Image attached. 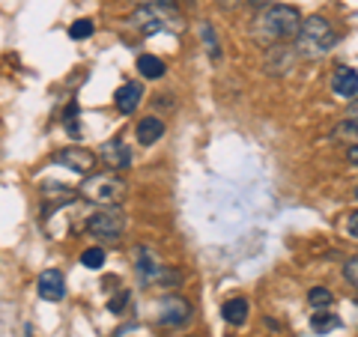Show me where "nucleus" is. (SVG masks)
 Segmentation results:
<instances>
[{"instance_id": "nucleus-1", "label": "nucleus", "mask_w": 358, "mask_h": 337, "mask_svg": "<svg viewBox=\"0 0 358 337\" xmlns=\"http://www.w3.org/2000/svg\"><path fill=\"white\" fill-rule=\"evenodd\" d=\"M299 27H301V15H299V9L289 3H268V6H263L260 18H257V36L266 45L293 39Z\"/></svg>"}, {"instance_id": "nucleus-2", "label": "nucleus", "mask_w": 358, "mask_h": 337, "mask_svg": "<svg viewBox=\"0 0 358 337\" xmlns=\"http://www.w3.org/2000/svg\"><path fill=\"white\" fill-rule=\"evenodd\" d=\"M334 42H338V33H334L331 21L322 18V15H310L301 21V27L296 33V54L305 60H320L326 57V54L334 48Z\"/></svg>"}, {"instance_id": "nucleus-3", "label": "nucleus", "mask_w": 358, "mask_h": 337, "mask_svg": "<svg viewBox=\"0 0 358 337\" xmlns=\"http://www.w3.org/2000/svg\"><path fill=\"white\" fill-rule=\"evenodd\" d=\"M131 263H134V275H138V280L143 287L171 289V287H176L179 280H182V275H179L176 268H171L167 263H162V257L155 254L152 248H147V245H138V248L131 251Z\"/></svg>"}, {"instance_id": "nucleus-4", "label": "nucleus", "mask_w": 358, "mask_h": 337, "mask_svg": "<svg viewBox=\"0 0 358 337\" xmlns=\"http://www.w3.org/2000/svg\"><path fill=\"white\" fill-rule=\"evenodd\" d=\"M78 194L99 206H117L126 197V182L117 173H90L84 185L78 188Z\"/></svg>"}, {"instance_id": "nucleus-5", "label": "nucleus", "mask_w": 358, "mask_h": 337, "mask_svg": "<svg viewBox=\"0 0 358 337\" xmlns=\"http://www.w3.org/2000/svg\"><path fill=\"white\" fill-rule=\"evenodd\" d=\"M129 24L143 33H162V30H182V15L173 9V3H155L141 6L138 13L129 15Z\"/></svg>"}, {"instance_id": "nucleus-6", "label": "nucleus", "mask_w": 358, "mask_h": 337, "mask_svg": "<svg viewBox=\"0 0 358 337\" xmlns=\"http://www.w3.org/2000/svg\"><path fill=\"white\" fill-rule=\"evenodd\" d=\"M84 230L96 239H108V242H117L122 233H126V215H122L120 206H102L99 212L87 218Z\"/></svg>"}, {"instance_id": "nucleus-7", "label": "nucleus", "mask_w": 358, "mask_h": 337, "mask_svg": "<svg viewBox=\"0 0 358 337\" xmlns=\"http://www.w3.org/2000/svg\"><path fill=\"white\" fill-rule=\"evenodd\" d=\"M194 317V308L188 305L185 299L179 296H167L159 301V310H155V322L164 325V329H185Z\"/></svg>"}, {"instance_id": "nucleus-8", "label": "nucleus", "mask_w": 358, "mask_h": 337, "mask_svg": "<svg viewBox=\"0 0 358 337\" xmlns=\"http://www.w3.org/2000/svg\"><path fill=\"white\" fill-rule=\"evenodd\" d=\"M54 162H57L60 167H66V171H72V173L90 176V173H96L99 155L90 152V150H84V147H66V150H60V152H54Z\"/></svg>"}, {"instance_id": "nucleus-9", "label": "nucleus", "mask_w": 358, "mask_h": 337, "mask_svg": "<svg viewBox=\"0 0 358 337\" xmlns=\"http://www.w3.org/2000/svg\"><path fill=\"white\" fill-rule=\"evenodd\" d=\"M299 60V54L293 45H284V42H275V45H268V51H266V72L268 75H289L293 72V66Z\"/></svg>"}, {"instance_id": "nucleus-10", "label": "nucleus", "mask_w": 358, "mask_h": 337, "mask_svg": "<svg viewBox=\"0 0 358 337\" xmlns=\"http://www.w3.org/2000/svg\"><path fill=\"white\" fill-rule=\"evenodd\" d=\"M99 159H102L108 167H114V171H129L131 167V150H129V143H122V138H110V141L102 143Z\"/></svg>"}, {"instance_id": "nucleus-11", "label": "nucleus", "mask_w": 358, "mask_h": 337, "mask_svg": "<svg viewBox=\"0 0 358 337\" xmlns=\"http://www.w3.org/2000/svg\"><path fill=\"white\" fill-rule=\"evenodd\" d=\"M36 293L45 301H63L66 299V278L57 268H45L36 280Z\"/></svg>"}, {"instance_id": "nucleus-12", "label": "nucleus", "mask_w": 358, "mask_h": 337, "mask_svg": "<svg viewBox=\"0 0 358 337\" xmlns=\"http://www.w3.org/2000/svg\"><path fill=\"white\" fill-rule=\"evenodd\" d=\"M331 93L338 99H343V102H352V99H358V72L350 69V66L334 69V75H331Z\"/></svg>"}, {"instance_id": "nucleus-13", "label": "nucleus", "mask_w": 358, "mask_h": 337, "mask_svg": "<svg viewBox=\"0 0 358 337\" xmlns=\"http://www.w3.org/2000/svg\"><path fill=\"white\" fill-rule=\"evenodd\" d=\"M141 99H143V87L138 81H129V84H122L117 89V96H114V105L122 117H131L134 110L141 108Z\"/></svg>"}, {"instance_id": "nucleus-14", "label": "nucleus", "mask_w": 358, "mask_h": 337, "mask_svg": "<svg viewBox=\"0 0 358 337\" xmlns=\"http://www.w3.org/2000/svg\"><path fill=\"white\" fill-rule=\"evenodd\" d=\"M164 120L162 117H155V114H150V117H143V120H138V129H134V138H138V143L141 147H152V143H159L162 138H164Z\"/></svg>"}, {"instance_id": "nucleus-15", "label": "nucleus", "mask_w": 358, "mask_h": 337, "mask_svg": "<svg viewBox=\"0 0 358 337\" xmlns=\"http://www.w3.org/2000/svg\"><path fill=\"white\" fill-rule=\"evenodd\" d=\"M75 197H78V191L69 188V185H63V182H45L42 185V200H45V203L66 206V203H72Z\"/></svg>"}, {"instance_id": "nucleus-16", "label": "nucleus", "mask_w": 358, "mask_h": 337, "mask_svg": "<svg viewBox=\"0 0 358 337\" xmlns=\"http://www.w3.org/2000/svg\"><path fill=\"white\" fill-rule=\"evenodd\" d=\"M248 310H251L248 299L236 296V299L224 301V308H221V317H224V322H227V325H245V320H248Z\"/></svg>"}, {"instance_id": "nucleus-17", "label": "nucleus", "mask_w": 358, "mask_h": 337, "mask_svg": "<svg viewBox=\"0 0 358 337\" xmlns=\"http://www.w3.org/2000/svg\"><path fill=\"white\" fill-rule=\"evenodd\" d=\"M200 42H203V48H206V54H209V60L221 63V57H224L221 39H218V33H215V27H212L209 21H200Z\"/></svg>"}, {"instance_id": "nucleus-18", "label": "nucleus", "mask_w": 358, "mask_h": 337, "mask_svg": "<svg viewBox=\"0 0 358 337\" xmlns=\"http://www.w3.org/2000/svg\"><path fill=\"white\" fill-rule=\"evenodd\" d=\"M138 72L143 78H150V81H159V78H164L167 66H164V60L155 57V54H141L138 57Z\"/></svg>"}, {"instance_id": "nucleus-19", "label": "nucleus", "mask_w": 358, "mask_h": 337, "mask_svg": "<svg viewBox=\"0 0 358 337\" xmlns=\"http://www.w3.org/2000/svg\"><path fill=\"white\" fill-rule=\"evenodd\" d=\"M310 329H313V334H329L334 329H341V317H334L329 308H322L310 317Z\"/></svg>"}, {"instance_id": "nucleus-20", "label": "nucleus", "mask_w": 358, "mask_h": 337, "mask_svg": "<svg viewBox=\"0 0 358 337\" xmlns=\"http://www.w3.org/2000/svg\"><path fill=\"white\" fill-rule=\"evenodd\" d=\"M331 141H341V143H358V120L355 117H346V120H341L338 126L331 129Z\"/></svg>"}, {"instance_id": "nucleus-21", "label": "nucleus", "mask_w": 358, "mask_h": 337, "mask_svg": "<svg viewBox=\"0 0 358 337\" xmlns=\"http://www.w3.org/2000/svg\"><path fill=\"white\" fill-rule=\"evenodd\" d=\"M308 301L317 310H322V308H329L331 301H334V296H331V289L329 287H310V293H308Z\"/></svg>"}, {"instance_id": "nucleus-22", "label": "nucleus", "mask_w": 358, "mask_h": 337, "mask_svg": "<svg viewBox=\"0 0 358 337\" xmlns=\"http://www.w3.org/2000/svg\"><path fill=\"white\" fill-rule=\"evenodd\" d=\"M93 33H96V24H93L90 18H78L75 24L69 27V36H72V39H78V42H81V39H90Z\"/></svg>"}, {"instance_id": "nucleus-23", "label": "nucleus", "mask_w": 358, "mask_h": 337, "mask_svg": "<svg viewBox=\"0 0 358 337\" xmlns=\"http://www.w3.org/2000/svg\"><path fill=\"white\" fill-rule=\"evenodd\" d=\"M81 263H84L87 268H102V266H105V251H102V248H87V251L81 254Z\"/></svg>"}, {"instance_id": "nucleus-24", "label": "nucleus", "mask_w": 358, "mask_h": 337, "mask_svg": "<svg viewBox=\"0 0 358 337\" xmlns=\"http://www.w3.org/2000/svg\"><path fill=\"white\" fill-rule=\"evenodd\" d=\"M63 126H66V131L72 134V138H78V105L72 102L69 108H66V114H63Z\"/></svg>"}, {"instance_id": "nucleus-25", "label": "nucleus", "mask_w": 358, "mask_h": 337, "mask_svg": "<svg viewBox=\"0 0 358 337\" xmlns=\"http://www.w3.org/2000/svg\"><path fill=\"white\" fill-rule=\"evenodd\" d=\"M129 301H131V293H129V289H120V293L108 301V308L114 310V313H126V305H129Z\"/></svg>"}, {"instance_id": "nucleus-26", "label": "nucleus", "mask_w": 358, "mask_h": 337, "mask_svg": "<svg viewBox=\"0 0 358 337\" xmlns=\"http://www.w3.org/2000/svg\"><path fill=\"white\" fill-rule=\"evenodd\" d=\"M343 278L350 280L352 287H358V257H350V260L343 263Z\"/></svg>"}, {"instance_id": "nucleus-27", "label": "nucleus", "mask_w": 358, "mask_h": 337, "mask_svg": "<svg viewBox=\"0 0 358 337\" xmlns=\"http://www.w3.org/2000/svg\"><path fill=\"white\" fill-rule=\"evenodd\" d=\"M346 233H350L352 239H358V209L346 215Z\"/></svg>"}, {"instance_id": "nucleus-28", "label": "nucleus", "mask_w": 358, "mask_h": 337, "mask_svg": "<svg viewBox=\"0 0 358 337\" xmlns=\"http://www.w3.org/2000/svg\"><path fill=\"white\" fill-rule=\"evenodd\" d=\"M346 162H350V164H355V167H358V143H352V147L346 150Z\"/></svg>"}, {"instance_id": "nucleus-29", "label": "nucleus", "mask_w": 358, "mask_h": 337, "mask_svg": "<svg viewBox=\"0 0 358 337\" xmlns=\"http://www.w3.org/2000/svg\"><path fill=\"white\" fill-rule=\"evenodd\" d=\"M138 6H155V3H173V0H134Z\"/></svg>"}, {"instance_id": "nucleus-30", "label": "nucleus", "mask_w": 358, "mask_h": 337, "mask_svg": "<svg viewBox=\"0 0 358 337\" xmlns=\"http://www.w3.org/2000/svg\"><path fill=\"white\" fill-rule=\"evenodd\" d=\"M248 3H251V6H268L272 0H248Z\"/></svg>"}, {"instance_id": "nucleus-31", "label": "nucleus", "mask_w": 358, "mask_h": 337, "mask_svg": "<svg viewBox=\"0 0 358 337\" xmlns=\"http://www.w3.org/2000/svg\"><path fill=\"white\" fill-rule=\"evenodd\" d=\"M221 6H236V0H218Z\"/></svg>"}, {"instance_id": "nucleus-32", "label": "nucleus", "mask_w": 358, "mask_h": 337, "mask_svg": "<svg viewBox=\"0 0 358 337\" xmlns=\"http://www.w3.org/2000/svg\"><path fill=\"white\" fill-rule=\"evenodd\" d=\"M352 197H355V200H358V185H355V188H352Z\"/></svg>"}, {"instance_id": "nucleus-33", "label": "nucleus", "mask_w": 358, "mask_h": 337, "mask_svg": "<svg viewBox=\"0 0 358 337\" xmlns=\"http://www.w3.org/2000/svg\"><path fill=\"white\" fill-rule=\"evenodd\" d=\"M185 3H194V0H185Z\"/></svg>"}, {"instance_id": "nucleus-34", "label": "nucleus", "mask_w": 358, "mask_h": 337, "mask_svg": "<svg viewBox=\"0 0 358 337\" xmlns=\"http://www.w3.org/2000/svg\"><path fill=\"white\" fill-rule=\"evenodd\" d=\"M355 305H358V296H355Z\"/></svg>"}, {"instance_id": "nucleus-35", "label": "nucleus", "mask_w": 358, "mask_h": 337, "mask_svg": "<svg viewBox=\"0 0 358 337\" xmlns=\"http://www.w3.org/2000/svg\"><path fill=\"white\" fill-rule=\"evenodd\" d=\"M227 337H233V334H227Z\"/></svg>"}]
</instances>
